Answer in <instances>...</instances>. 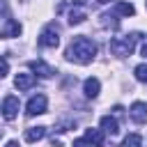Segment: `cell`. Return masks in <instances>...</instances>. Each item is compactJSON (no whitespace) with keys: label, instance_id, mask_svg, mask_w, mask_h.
Wrapping results in <instances>:
<instances>
[{"label":"cell","instance_id":"6da1fadb","mask_svg":"<svg viewBox=\"0 0 147 147\" xmlns=\"http://www.w3.org/2000/svg\"><path fill=\"white\" fill-rule=\"evenodd\" d=\"M67 60H71V62H78V64H87V62H92L94 60V55H96V44L92 41V39H87V37H76L71 44H69V48H67Z\"/></svg>","mask_w":147,"mask_h":147},{"label":"cell","instance_id":"7a4b0ae2","mask_svg":"<svg viewBox=\"0 0 147 147\" xmlns=\"http://www.w3.org/2000/svg\"><path fill=\"white\" fill-rule=\"evenodd\" d=\"M138 39H140V34L115 37V39L110 41V51H113V55H119V57L131 55V53H133V48H136V41H138Z\"/></svg>","mask_w":147,"mask_h":147},{"label":"cell","instance_id":"3957f363","mask_svg":"<svg viewBox=\"0 0 147 147\" xmlns=\"http://www.w3.org/2000/svg\"><path fill=\"white\" fill-rule=\"evenodd\" d=\"M60 44V28L55 25V23H48L44 30H41V34H39V46H44V48H55Z\"/></svg>","mask_w":147,"mask_h":147},{"label":"cell","instance_id":"277c9868","mask_svg":"<svg viewBox=\"0 0 147 147\" xmlns=\"http://www.w3.org/2000/svg\"><path fill=\"white\" fill-rule=\"evenodd\" d=\"M46 108H48L46 96L44 94H34V96H30V101L25 106V113L28 115H41V113H46Z\"/></svg>","mask_w":147,"mask_h":147},{"label":"cell","instance_id":"5b68a950","mask_svg":"<svg viewBox=\"0 0 147 147\" xmlns=\"http://www.w3.org/2000/svg\"><path fill=\"white\" fill-rule=\"evenodd\" d=\"M18 108H21V103H18V96H14V94L5 96V101H2V117L11 122V119L18 115Z\"/></svg>","mask_w":147,"mask_h":147},{"label":"cell","instance_id":"8992f818","mask_svg":"<svg viewBox=\"0 0 147 147\" xmlns=\"http://www.w3.org/2000/svg\"><path fill=\"white\" fill-rule=\"evenodd\" d=\"M129 115H131V119H133L136 124H145V122H147V103L136 101V103L129 108Z\"/></svg>","mask_w":147,"mask_h":147},{"label":"cell","instance_id":"52a82bcc","mask_svg":"<svg viewBox=\"0 0 147 147\" xmlns=\"http://www.w3.org/2000/svg\"><path fill=\"white\" fill-rule=\"evenodd\" d=\"M87 18V9L80 5V2H76L71 9H69V23L71 25H78V23H83Z\"/></svg>","mask_w":147,"mask_h":147},{"label":"cell","instance_id":"ba28073f","mask_svg":"<svg viewBox=\"0 0 147 147\" xmlns=\"http://www.w3.org/2000/svg\"><path fill=\"white\" fill-rule=\"evenodd\" d=\"M30 69H32L39 78H51V76H53V69H51L44 60H34V62H30Z\"/></svg>","mask_w":147,"mask_h":147},{"label":"cell","instance_id":"9c48e42d","mask_svg":"<svg viewBox=\"0 0 147 147\" xmlns=\"http://www.w3.org/2000/svg\"><path fill=\"white\" fill-rule=\"evenodd\" d=\"M99 90H101L99 78H87V80L83 83V92H85V96H90V99L99 96Z\"/></svg>","mask_w":147,"mask_h":147},{"label":"cell","instance_id":"30bf717a","mask_svg":"<svg viewBox=\"0 0 147 147\" xmlns=\"http://www.w3.org/2000/svg\"><path fill=\"white\" fill-rule=\"evenodd\" d=\"M85 140H90L94 147H103L106 136H103V131H101V129H87V131H85Z\"/></svg>","mask_w":147,"mask_h":147},{"label":"cell","instance_id":"8fae6325","mask_svg":"<svg viewBox=\"0 0 147 147\" xmlns=\"http://www.w3.org/2000/svg\"><path fill=\"white\" fill-rule=\"evenodd\" d=\"M14 85H16L18 90H30V87L34 85V76H32V74H16Z\"/></svg>","mask_w":147,"mask_h":147},{"label":"cell","instance_id":"7c38bea8","mask_svg":"<svg viewBox=\"0 0 147 147\" xmlns=\"http://www.w3.org/2000/svg\"><path fill=\"white\" fill-rule=\"evenodd\" d=\"M101 129H103L106 133L115 136V133L119 131V124H117V119H115L113 115H103V117H101Z\"/></svg>","mask_w":147,"mask_h":147},{"label":"cell","instance_id":"4fadbf2b","mask_svg":"<svg viewBox=\"0 0 147 147\" xmlns=\"http://www.w3.org/2000/svg\"><path fill=\"white\" fill-rule=\"evenodd\" d=\"M46 136V126H30L25 129V142H37Z\"/></svg>","mask_w":147,"mask_h":147},{"label":"cell","instance_id":"5bb4252c","mask_svg":"<svg viewBox=\"0 0 147 147\" xmlns=\"http://www.w3.org/2000/svg\"><path fill=\"white\" fill-rule=\"evenodd\" d=\"M115 14H119V16H133L136 9H133L131 2H117L115 5Z\"/></svg>","mask_w":147,"mask_h":147},{"label":"cell","instance_id":"9a60e30c","mask_svg":"<svg viewBox=\"0 0 147 147\" xmlns=\"http://www.w3.org/2000/svg\"><path fill=\"white\" fill-rule=\"evenodd\" d=\"M124 147H142V136L129 133V136L124 138Z\"/></svg>","mask_w":147,"mask_h":147},{"label":"cell","instance_id":"2e32d148","mask_svg":"<svg viewBox=\"0 0 147 147\" xmlns=\"http://www.w3.org/2000/svg\"><path fill=\"white\" fill-rule=\"evenodd\" d=\"M136 78L140 83H147V64H138L136 67Z\"/></svg>","mask_w":147,"mask_h":147},{"label":"cell","instance_id":"e0dca14e","mask_svg":"<svg viewBox=\"0 0 147 147\" xmlns=\"http://www.w3.org/2000/svg\"><path fill=\"white\" fill-rule=\"evenodd\" d=\"M7 74H9V62L5 57H0V78H5Z\"/></svg>","mask_w":147,"mask_h":147},{"label":"cell","instance_id":"ac0fdd59","mask_svg":"<svg viewBox=\"0 0 147 147\" xmlns=\"http://www.w3.org/2000/svg\"><path fill=\"white\" fill-rule=\"evenodd\" d=\"M74 147H94L90 140H85V138H80V140H74Z\"/></svg>","mask_w":147,"mask_h":147},{"label":"cell","instance_id":"d6986e66","mask_svg":"<svg viewBox=\"0 0 147 147\" xmlns=\"http://www.w3.org/2000/svg\"><path fill=\"white\" fill-rule=\"evenodd\" d=\"M142 55H145V57H147V44H145V46H142Z\"/></svg>","mask_w":147,"mask_h":147},{"label":"cell","instance_id":"ffe728a7","mask_svg":"<svg viewBox=\"0 0 147 147\" xmlns=\"http://www.w3.org/2000/svg\"><path fill=\"white\" fill-rule=\"evenodd\" d=\"M7 147H18V145H16L14 140H11V142H7Z\"/></svg>","mask_w":147,"mask_h":147},{"label":"cell","instance_id":"44dd1931","mask_svg":"<svg viewBox=\"0 0 147 147\" xmlns=\"http://www.w3.org/2000/svg\"><path fill=\"white\" fill-rule=\"evenodd\" d=\"M96 2H101V5H106V2H110V0H96Z\"/></svg>","mask_w":147,"mask_h":147},{"label":"cell","instance_id":"7402d4cb","mask_svg":"<svg viewBox=\"0 0 147 147\" xmlns=\"http://www.w3.org/2000/svg\"><path fill=\"white\" fill-rule=\"evenodd\" d=\"M2 11H5V5H0V14H2Z\"/></svg>","mask_w":147,"mask_h":147},{"label":"cell","instance_id":"603a6c76","mask_svg":"<svg viewBox=\"0 0 147 147\" xmlns=\"http://www.w3.org/2000/svg\"><path fill=\"white\" fill-rule=\"evenodd\" d=\"M145 7H147V2H145Z\"/></svg>","mask_w":147,"mask_h":147}]
</instances>
